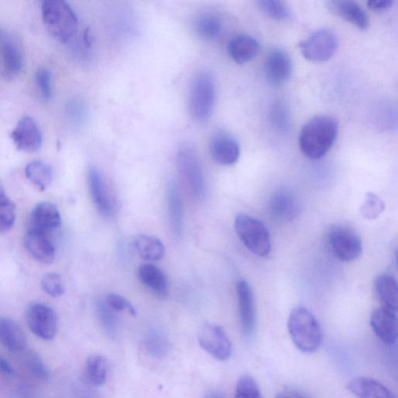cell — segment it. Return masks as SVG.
Instances as JSON below:
<instances>
[{
    "instance_id": "obj_8",
    "label": "cell",
    "mask_w": 398,
    "mask_h": 398,
    "mask_svg": "<svg viewBox=\"0 0 398 398\" xmlns=\"http://www.w3.org/2000/svg\"><path fill=\"white\" fill-rule=\"evenodd\" d=\"M299 47L307 60L326 62L332 58L338 50V37L335 31L321 28L300 43Z\"/></svg>"
},
{
    "instance_id": "obj_19",
    "label": "cell",
    "mask_w": 398,
    "mask_h": 398,
    "mask_svg": "<svg viewBox=\"0 0 398 398\" xmlns=\"http://www.w3.org/2000/svg\"><path fill=\"white\" fill-rule=\"evenodd\" d=\"M346 387L356 398H396L385 385L369 377L354 378Z\"/></svg>"
},
{
    "instance_id": "obj_3",
    "label": "cell",
    "mask_w": 398,
    "mask_h": 398,
    "mask_svg": "<svg viewBox=\"0 0 398 398\" xmlns=\"http://www.w3.org/2000/svg\"><path fill=\"white\" fill-rule=\"evenodd\" d=\"M42 15L47 30L60 43H67L76 35L78 29L77 16L66 1H43Z\"/></svg>"
},
{
    "instance_id": "obj_34",
    "label": "cell",
    "mask_w": 398,
    "mask_h": 398,
    "mask_svg": "<svg viewBox=\"0 0 398 398\" xmlns=\"http://www.w3.org/2000/svg\"><path fill=\"white\" fill-rule=\"evenodd\" d=\"M270 119L277 131L285 133L290 126V115L287 105L282 101H275L271 107Z\"/></svg>"
},
{
    "instance_id": "obj_46",
    "label": "cell",
    "mask_w": 398,
    "mask_h": 398,
    "mask_svg": "<svg viewBox=\"0 0 398 398\" xmlns=\"http://www.w3.org/2000/svg\"><path fill=\"white\" fill-rule=\"evenodd\" d=\"M210 398H223L221 396H218V395H213L212 397H211Z\"/></svg>"
},
{
    "instance_id": "obj_26",
    "label": "cell",
    "mask_w": 398,
    "mask_h": 398,
    "mask_svg": "<svg viewBox=\"0 0 398 398\" xmlns=\"http://www.w3.org/2000/svg\"><path fill=\"white\" fill-rule=\"evenodd\" d=\"M4 76L7 79L17 77L23 67V54L14 40L5 38L2 46Z\"/></svg>"
},
{
    "instance_id": "obj_41",
    "label": "cell",
    "mask_w": 398,
    "mask_h": 398,
    "mask_svg": "<svg viewBox=\"0 0 398 398\" xmlns=\"http://www.w3.org/2000/svg\"><path fill=\"white\" fill-rule=\"evenodd\" d=\"M105 302H106L108 306L111 308L114 311H127L133 316L137 314L136 308L123 296L116 294H111L105 299Z\"/></svg>"
},
{
    "instance_id": "obj_7",
    "label": "cell",
    "mask_w": 398,
    "mask_h": 398,
    "mask_svg": "<svg viewBox=\"0 0 398 398\" xmlns=\"http://www.w3.org/2000/svg\"><path fill=\"white\" fill-rule=\"evenodd\" d=\"M328 243L330 250L340 261L350 262L358 259L363 253L362 241L352 227L338 224L329 231Z\"/></svg>"
},
{
    "instance_id": "obj_44",
    "label": "cell",
    "mask_w": 398,
    "mask_h": 398,
    "mask_svg": "<svg viewBox=\"0 0 398 398\" xmlns=\"http://www.w3.org/2000/svg\"><path fill=\"white\" fill-rule=\"evenodd\" d=\"M275 398H309L306 396L294 391H284L276 395Z\"/></svg>"
},
{
    "instance_id": "obj_43",
    "label": "cell",
    "mask_w": 398,
    "mask_h": 398,
    "mask_svg": "<svg viewBox=\"0 0 398 398\" xmlns=\"http://www.w3.org/2000/svg\"><path fill=\"white\" fill-rule=\"evenodd\" d=\"M393 4L392 0H370L368 2V6L372 11H382L392 7Z\"/></svg>"
},
{
    "instance_id": "obj_33",
    "label": "cell",
    "mask_w": 398,
    "mask_h": 398,
    "mask_svg": "<svg viewBox=\"0 0 398 398\" xmlns=\"http://www.w3.org/2000/svg\"><path fill=\"white\" fill-rule=\"evenodd\" d=\"M144 346L146 351L157 358L165 356L170 350V343L167 337L163 333L155 330L146 335Z\"/></svg>"
},
{
    "instance_id": "obj_16",
    "label": "cell",
    "mask_w": 398,
    "mask_h": 398,
    "mask_svg": "<svg viewBox=\"0 0 398 398\" xmlns=\"http://www.w3.org/2000/svg\"><path fill=\"white\" fill-rule=\"evenodd\" d=\"M209 152L211 157L216 164L222 166H231L238 161L241 148L238 142L231 136L219 133L211 140Z\"/></svg>"
},
{
    "instance_id": "obj_9",
    "label": "cell",
    "mask_w": 398,
    "mask_h": 398,
    "mask_svg": "<svg viewBox=\"0 0 398 398\" xmlns=\"http://www.w3.org/2000/svg\"><path fill=\"white\" fill-rule=\"evenodd\" d=\"M201 347L217 360L226 361L232 354L231 342L221 326L203 324L199 332Z\"/></svg>"
},
{
    "instance_id": "obj_14",
    "label": "cell",
    "mask_w": 398,
    "mask_h": 398,
    "mask_svg": "<svg viewBox=\"0 0 398 398\" xmlns=\"http://www.w3.org/2000/svg\"><path fill=\"white\" fill-rule=\"evenodd\" d=\"M87 179L89 189H90L91 196L97 211L104 217L112 216L115 206H114L108 186L99 170L95 166L89 167Z\"/></svg>"
},
{
    "instance_id": "obj_10",
    "label": "cell",
    "mask_w": 398,
    "mask_h": 398,
    "mask_svg": "<svg viewBox=\"0 0 398 398\" xmlns=\"http://www.w3.org/2000/svg\"><path fill=\"white\" fill-rule=\"evenodd\" d=\"M27 321L32 332L40 338L50 341L58 330V321L52 309L43 304H33L28 309Z\"/></svg>"
},
{
    "instance_id": "obj_39",
    "label": "cell",
    "mask_w": 398,
    "mask_h": 398,
    "mask_svg": "<svg viewBox=\"0 0 398 398\" xmlns=\"http://www.w3.org/2000/svg\"><path fill=\"white\" fill-rule=\"evenodd\" d=\"M42 287L48 295L60 297L64 294V287L61 276L57 273H48L43 276Z\"/></svg>"
},
{
    "instance_id": "obj_32",
    "label": "cell",
    "mask_w": 398,
    "mask_h": 398,
    "mask_svg": "<svg viewBox=\"0 0 398 398\" xmlns=\"http://www.w3.org/2000/svg\"><path fill=\"white\" fill-rule=\"evenodd\" d=\"M16 221V206L0 186V233L12 229Z\"/></svg>"
},
{
    "instance_id": "obj_45",
    "label": "cell",
    "mask_w": 398,
    "mask_h": 398,
    "mask_svg": "<svg viewBox=\"0 0 398 398\" xmlns=\"http://www.w3.org/2000/svg\"><path fill=\"white\" fill-rule=\"evenodd\" d=\"M0 372L6 375H12L13 372V370L9 363L1 358V357H0Z\"/></svg>"
},
{
    "instance_id": "obj_4",
    "label": "cell",
    "mask_w": 398,
    "mask_h": 398,
    "mask_svg": "<svg viewBox=\"0 0 398 398\" xmlns=\"http://www.w3.org/2000/svg\"><path fill=\"white\" fill-rule=\"evenodd\" d=\"M216 101V83L210 72L201 71L194 77L189 96V111L197 123H205L212 116Z\"/></svg>"
},
{
    "instance_id": "obj_12",
    "label": "cell",
    "mask_w": 398,
    "mask_h": 398,
    "mask_svg": "<svg viewBox=\"0 0 398 398\" xmlns=\"http://www.w3.org/2000/svg\"><path fill=\"white\" fill-rule=\"evenodd\" d=\"M292 72L290 55L282 48H274L266 57L265 74L269 82L274 86L285 84Z\"/></svg>"
},
{
    "instance_id": "obj_40",
    "label": "cell",
    "mask_w": 398,
    "mask_h": 398,
    "mask_svg": "<svg viewBox=\"0 0 398 398\" xmlns=\"http://www.w3.org/2000/svg\"><path fill=\"white\" fill-rule=\"evenodd\" d=\"M26 365L30 372L40 380L50 378V372L40 356L35 353H29L26 358Z\"/></svg>"
},
{
    "instance_id": "obj_38",
    "label": "cell",
    "mask_w": 398,
    "mask_h": 398,
    "mask_svg": "<svg viewBox=\"0 0 398 398\" xmlns=\"http://www.w3.org/2000/svg\"><path fill=\"white\" fill-rule=\"evenodd\" d=\"M235 398H262V397L254 378L243 375L236 386Z\"/></svg>"
},
{
    "instance_id": "obj_30",
    "label": "cell",
    "mask_w": 398,
    "mask_h": 398,
    "mask_svg": "<svg viewBox=\"0 0 398 398\" xmlns=\"http://www.w3.org/2000/svg\"><path fill=\"white\" fill-rule=\"evenodd\" d=\"M197 35L205 40H214L222 33L223 23L217 15L213 13H202L194 23Z\"/></svg>"
},
{
    "instance_id": "obj_15",
    "label": "cell",
    "mask_w": 398,
    "mask_h": 398,
    "mask_svg": "<svg viewBox=\"0 0 398 398\" xmlns=\"http://www.w3.org/2000/svg\"><path fill=\"white\" fill-rule=\"evenodd\" d=\"M370 326L385 344L392 346L397 343L398 330L396 311L386 306L376 309L370 316Z\"/></svg>"
},
{
    "instance_id": "obj_24",
    "label": "cell",
    "mask_w": 398,
    "mask_h": 398,
    "mask_svg": "<svg viewBox=\"0 0 398 398\" xmlns=\"http://www.w3.org/2000/svg\"><path fill=\"white\" fill-rule=\"evenodd\" d=\"M138 278L160 299L168 295V283L166 276L159 267L151 264H144L138 270Z\"/></svg>"
},
{
    "instance_id": "obj_23",
    "label": "cell",
    "mask_w": 398,
    "mask_h": 398,
    "mask_svg": "<svg viewBox=\"0 0 398 398\" xmlns=\"http://www.w3.org/2000/svg\"><path fill=\"white\" fill-rule=\"evenodd\" d=\"M0 343L11 352L19 353L27 346V337L19 324L9 319L0 318Z\"/></svg>"
},
{
    "instance_id": "obj_18",
    "label": "cell",
    "mask_w": 398,
    "mask_h": 398,
    "mask_svg": "<svg viewBox=\"0 0 398 398\" xmlns=\"http://www.w3.org/2000/svg\"><path fill=\"white\" fill-rule=\"evenodd\" d=\"M24 246L38 262L52 264L55 258V248L48 235L28 231L24 238Z\"/></svg>"
},
{
    "instance_id": "obj_11",
    "label": "cell",
    "mask_w": 398,
    "mask_h": 398,
    "mask_svg": "<svg viewBox=\"0 0 398 398\" xmlns=\"http://www.w3.org/2000/svg\"><path fill=\"white\" fill-rule=\"evenodd\" d=\"M11 138L18 150L34 153L42 146L43 137L36 121L29 116L22 118L13 130Z\"/></svg>"
},
{
    "instance_id": "obj_5",
    "label": "cell",
    "mask_w": 398,
    "mask_h": 398,
    "mask_svg": "<svg viewBox=\"0 0 398 398\" xmlns=\"http://www.w3.org/2000/svg\"><path fill=\"white\" fill-rule=\"evenodd\" d=\"M236 233L245 246L258 257L269 255L272 248L271 238L265 225L246 214L235 219Z\"/></svg>"
},
{
    "instance_id": "obj_17",
    "label": "cell",
    "mask_w": 398,
    "mask_h": 398,
    "mask_svg": "<svg viewBox=\"0 0 398 398\" xmlns=\"http://www.w3.org/2000/svg\"><path fill=\"white\" fill-rule=\"evenodd\" d=\"M62 219L58 209L51 202L43 201L32 210L29 230L48 235L61 226Z\"/></svg>"
},
{
    "instance_id": "obj_42",
    "label": "cell",
    "mask_w": 398,
    "mask_h": 398,
    "mask_svg": "<svg viewBox=\"0 0 398 398\" xmlns=\"http://www.w3.org/2000/svg\"><path fill=\"white\" fill-rule=\"evenodd\" d=\"M36 84L42 93L44 99L47 101L52 97V75L50 70L40 69L35 75Z\"/></svg>"
},
{
    "instance_id": "obj_1",
    "label": "cell",
    "mask_w": 398,
    "mask_h": 398,
    "mask_svg": "<svg viewBox=\"0 0 398 398\" xmlns=\"http://www.w3.org/2000/svg\"><path fill=\"white\" fill-rule=\"evenodd\" d=\"M338 133V124L335 118L316 116L303 126L299 136V148L309 159H321L334 145Z\"/></svg>"
},
{
    "instance_id": "obj_13",
    "label": "cell",
    "mask_w": 398,
    "mask_h": 398,
    "mask_svg": "<svg viewBox=\"0 0 398 398\" xmlns=\"http://www.w3.org/2000/svg\"><path fill=\"white\" fill-rule=\"evenodd\" d=\"M239 318L243 335L250 336L256 326V307L253 289L245 280H241L237 285Z\"/></svg>"
},
{
    "instance_id": "obj_37",
    "label": "cell",
    "mask_w": 398,
    "mask_h": 398,
    "mask_svg": "<svg viewBox=\"0 0 398 398\" xmlns=\"http://www.w3.org/2000/svg\"><path fill=\"white\" fill-rule=\"evenodd\" d=\"M385 209V202L376 194L368 193L360 209L362 216L369 221L378 218Z\"/></svg>"
},
{
    "instance_id": "obj_35",
    "label": "cell",
    "mask_w": 398,
    "mask_h": 398,
    "mask_svg": "<svg viewBox=\"0 0 398 398\" xmlns=\"http://www.w3.org/2000/svg\"><path fill=\"white\" fill-rule=\"evenodd\" d=\"M260 9L270 18L277 21H286L291 18V11L287 4L278 0L259 1Z\"/></svg>"
},
{
    "instance_id": "obj_36",
    "label": "cell",
    "mask_w": 398,
    "mask_h": 398,
    "mask_svg": "<svg viewBox=\"0 0 398 398\" xmlns=\"http://www.w3.org/2000/svg\"><path fill=\"white\" fill-rule=\"evenodd\" d=\"M97 313H99L100 321L104 331L109 336H115L118 328V320L116 311L110 308L105 300L100 299L96 304Z\"/></svg>"
},
{
    "instance_id": "obj_31",
    "label": "cell",
    "mask_w": 398,
    "mask_h": 398,
    "mask_svg": "<svg viewBox=\"0 0 398 398\" xmlns=\"http://www.w3.org/2000/svg\"><path fill=\"white\" fill-rule=\"evenodd\" d=\"M28 179L40 191H45L53 180L52 168L43 161L31 162L26 167Z\"/></svg>"
},
{
    "instance_id": "obj_20",
    "label": "cell",
    "mask_w": 398,
    "mask_h": 398,
    "mask_svg": "<svg viewBox=\"0 0 398 398\" xmlns=\"http://www.w3.org/2000/svg\"><path fill=\"white\" fill-rule=\"evenodd\" d=\"M271 214L281 222H290L298 216L299 203L296 197L287 191L273 194L270 200Z\"/></svg>"
},
{
    "instance_id": "obj_25",
    "label": "cell",
    "mask_w": 398,
    "mask_h": 398,
    "mask_svg": "<svg viewBox=\"0 0 398 398\" xmlns=\"http://www.w3.org/2000/svg\"><path fill=\"white\" fill-rule=\"evenodd\" d=\"M167 206L170 228L176 237H180L184 223L183 202L179 187L174 182L168 187Z\"/></svg>"
},
{
    "instance_id": "obj_6",
    "label": "cell",
    "mask_w": 398,
    "mask_h": 398,
    "mask_svg": "<svg viewBox=\"0 0 398 398\" xmlns=\"http://www.w3.org/2000/svg\"><path fill=\"white\" fill-rule=\"evenodd\" d=\"M177 169L187 192L196 199L203 197L206 189V177L196 153L189 149L178 153Z\"/></svg>"
},
{
    "instance_id": "obj_2",
    "label": "cell",
    "mask_w": 398,
    "mask_h": 398,
    "mask_svg": "<svg viewBox=\"0 0 398 398\" xmlns=\"http://www.w3.org/2000/svg\"><path fill=\"white\" fill-rule=\"evenodd\" d=\"M288 331L292 343L304 353H314L322 344L320 324L305 307L299 306L291 311L288 320Z\"/></svg>"
},
{
    "instance_id": "obj_22",
    "label": "cell",
    "mask_w": 398,
    "mask_h": 398,
    "mask_svg": "<svg viewBox=\"0 0 398 398\" xmlns=\"http://www.w3.org/2000/svg\"><path fill=\"white\" fill-rule=\"evenodd\" d=\"M260 50L261 47L257 39L248 35L234 37L228 45V52L231 59L240 65L254 60Z\"/></svg>"
},
{
    "instance_id": "obj_28",
    "label": "cell",
    "mask_w": 398,
    "mask_h": 398,
    "mask_svg": "<svg viewBox=\"0 0 398 398\" xmlns=\"http://www.w3.org/2000/svg\"><path fill=\"white\" fill-rule=\"evenodd\" d=\"M375 287L378 297L385 306L394 311L398 306L397 280L389 274H382L375 280Z\"/></svg>"
},
{
    "instance_id": "obj_27",
    "label": "cell",
    "mask_w": 398,
    "mask_h": 398,
    "mask_svg": "<svg viewBox=\"0 0 398 398\" xmlns=\"http://www.w3.org/2000/svg\"><path fill=\"white\" fill-rule=\"evenodd\" d=\"M134 245L138 255L145 261H160L165 254L163 242L153 236L145 234L138 236Z\"/></svg>"
},
{
    "instance_id": "obj_29",
    "label": "cell",
    "mask_w": 398,
    "mask_h": 398,
    "mask_svg": "<svg viewBox=\"0 0 398 398\" xmlns=\"http://www.w3.org/2000/svg\"><path fill=\"white\" fill-rule=\"evenodd\" d=\"M86 377L89 384L101 387L106 383L109 375L108 360L102 355H92L86 363Z\"/></svg>"
},
{
    "instance_id": "obj_21",
    "label": "cell",
    "mask_w": 398,
    "mask_h": 398,
    "mask_svg": "<svg viewBox=\"0 0 398 398\" xmlns=\"http://www.w3.org/2000/svg\"><path fill=\"white\" fill-rule=\"evenodd\" d=\"M328 6L333 13L356 28L360 30L368 28V15L359 4L353 1H331L328 3Z\"/></svg>"
}]
</instances>
